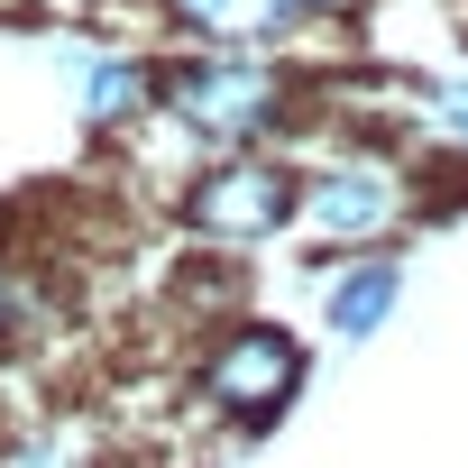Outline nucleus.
<instances>
[{"label":"nucleus","mask_w":468,"mask_h":468,"mask_svg":"<svg viewBox=\"0 0 468 468\" xmlns=\"http://www.w3.org/2000/svg\"><path fill=\"white\" fill-rule=\"evenodd\" d=\"M156 120H175L202 156L276 147L303 120V83L267 47H184L156 65Z\"/></svg>","instance_id":"obj_1"},{"label":"nucleus","mask_w":468,"mask_h":468,"mask_svg":"<svg viewBox=\"0 0 468 468\" xmlns=\"http://www.w3.org/2000/svg\"><path fill=\"white\" fill-rule=\"evenodd\" d=\"M413 220H422V175L395 147H340V156H313L294 175V229L322 258L395 249Z\"/></svg>","instance_id":"obj_2"},{"label":"nucleus","mask_w":468,"mask_h":468,"mask_svg":"<svg viewBox=\"0 0 468 468\" xmlns=\"http://www.w3.org/2000/svg\"><path fill=\"white\" fill-rule=\"evenodd\" d=\"M303 377H313V349H303L285 322L239 313V322H220V331L202 340V358H193V404H202L211 422H229V431H267V422L294 413Z\"/></svg>","instance_id":"obj_3"},{"label":"nucleus","mask_w":468,"mask_h":468,"mask_svg":"<svg viewBox=\"0 0 468 468\" xmlns=\"http://www.w3.org/2000/svg\"><path fill=\"white\" fill-rule=\"evenodd\" d=\"M294 156L276 147H229V156H202L175 193V220L193 229L202 249H267L294 229Z\"/></svg>","instance_id":"obj_4"},{"label":"nucleus","mask_w":468,"mask_h":468,"mask_svg":"<svg viewBox=\"0 0 468 468\" xmlns=\"http://www.w3.org/2000/svg\"><path fill=\"white\" fill-rule=\"evenodd\" d=\"M56 74H65V101H74V120H83L92 138L156 120V65L129 56V47H65Z\"/></svg>","instance_id":"obj_5"},{"label":"nucleus","mask_w":468,"mask_h":468,"mask_svg":"<svg viewBox=\"0 0 468 468\" xmlns=\"http://www.w3.org/2000/svg\"><path fill=\"white\" fill-rule=\"evenodd\" d=\"M404 313V258L395 249H358V258H331V285H322V331L331 340H377L386 322Z\"/></svg>","instance_id":"obj_6"},{"label":"nucleus","mask_w":468,"mask_h":468,"mask_svg":"<svg viewBox=\"0 0 468 468\" xmlns=\"http://www.w3.org/2000/svg\"><path fill=\"white\" fill-rule=\"evenodd\" d=\"M156 19L193 47H267L276 56L285 37H303V19L285 0H156Z\"/></svg>","instance_id":"obj_7"},{"label":"nucleus","mask_w":468,"mask_h":468,"mask_svg":"<svg viewBox=\"0 0 468 468\" xmlns=\"http://www.w3.org/2000/svg\"><path fill=\"white\" fill-rule=\"evenodd\" d=\"M422 138L468 165V83H422Z\"/></svg>","instance_id":"obj_8"},{"label":"nucleus","mask_w":468,"mask_h":468,"mask_svg":"<svg viewBox=\"0 0 468 468\" xmlns=\"http://www.w3.org/2000/svg\"><path fill=\"white\" fill-rule=\"evenodd\" d=\"M28 322H37V276H28L10 249H0V349H10Z\"/></svg>","instance_id":"obj_9"},{"label":"nucleus","mask_w":468,"mask_h":468,"mask_svg":"<svg viewBox=\"0 0 468 468\" xmlns=\"http://www.w3.org/2000/svg\"><path fill=\"white\" fill-rule=\"evenodd\" d=\"M285 10L303 19V28H340V19H358L367 0H285Z\"/></svg>","instance_id":"obj_10"}]
</instances>
